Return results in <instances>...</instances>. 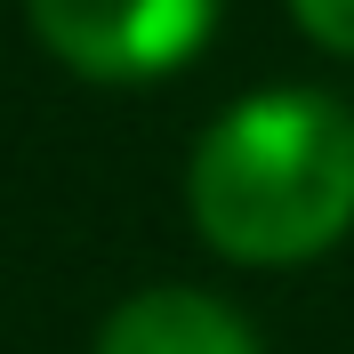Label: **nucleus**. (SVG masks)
<instances>
[{
    "mask_svg": "<svg viewBox=\"0 0 354 354\" xmlns=\"http://www.w3.org/2000/svg\"><path fill=\"white\" fill-rule=\"evenodd\" d=\"M194 234L234 266H306L354 234V113L322 88H258L185 169Z\"/></svg>",
    "mask_w": 354,
    "mask_h": 354,
    "instance_id": "nucleus-1",
    "label": "nucleus"
},
{
    "mask_svg": "<svg viewBox=\"0 0 354 354\" xmlns=\"http://www.w3.org/2000/svg\"><path fill=\"white\" fill-rule=\"evenodd\" d=\"M88 354H266V346H258V330H250L225 298L169 282V290L121 298Z\"/></svg>",
    "mask_w": 354,
    "mask_h": 354,
    "instance_id": "nucleus-3",
    "label": "nucleus"
},
{
    "mask_svg": "<svg viewBox=\"0 0 354 354\" xmlns=\"http://www.w3.org/2000/svg\"><path fill=\"white\" fill-rule=\"evenodd\" d=\"M290 17L306 41H322L330 57H354V0H290Z\"/></svg>",
    "mask_w": 354,
    "mask_h": 354,
    "instance_id": "nucleus-4",
    "label": "nucleus"
},
{
    "mask_svg": "<svg viewBox=\"0 0 354 354\" xmlns=\"http://www.w3.org/2000/svg\"><path fill=\"white\" fill-rule=\"evenodd\" d=\"M57 65L88 81H161L209 41L218 0H24Z\"/></svg>",
    "mask_w": 354,
    "mask_h": 354,
    "instance_id": "nucleus-2",
    "label": "nucleus"
}]
</instances>
